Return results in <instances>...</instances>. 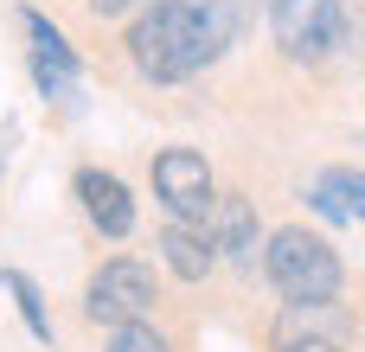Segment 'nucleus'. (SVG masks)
<instances>
[{"label": "nucleus", "mask_w": 365, "mask_h": 352, "mask_svg": "<svg viewBox=\"0 0 365 352\" xmlns=\"http://www.w3.org/2000/svg\"><path fill=\"white\" fill-rule=\"evenodd\" d=\"M321 186H327L334 199H346V218H365V173H353V167H334Z\"/></svg>", "instance_id": "13"}, {"label": "nucleus", "mask_w": 365, "mask_h": 352, "mask_svg": "<svg viewBox=\"0 0 365 352\" xmlns=\"http://www.w3.org/2000/svg\"><path fill=\"white\" fill-rule=\"evenodd\" d=\"M346 26V0H269V32L289 58H327L340 45Z\"/></svg>", "instance_id": "5"}, {"label": "nucleus", "mask_w": 365, "mask_h": 352, "mask_svg": "<svg viewBox=\"0 0 365 352\" xmlns=\"http://www.w3.org/2000/svg\"><path fill=\"white\" fill-rule=\"evenodd\" d=\"M0 289L19 301V321H26V333H32L38 346H51V314H45V295H38V282H32L26 269H0Z\"/></svg>", "instance_id": "10"}, {"label": "nucleus", "mask_w": 365, "mask_h": 352, "mask_svg": "<svg viewBox=\"0 0 365 352\" xmlns=\"http://www.w3.org/2000/svg\"><path fill=\"white\" fill-rule=\"evenodd\" d=\"M148 180H154V199L167 205L173 224H212V212H218V186H212L205 154H192V147H160L154 167H148Z\"/></svg>", "instance_id": "4"}, {"label": "nucleus", "mask_w": 365, "mask_h": 352, "mask_svg": "<svg viewBox=\"0 0 365 352\" xmlns=\"http://www.w3.org/2000/svg\"><path fill=\"white\" fill-rule=\"evenodd\" d=\"M19 26L32 32V51H38V58H51L58 71H71V77H77V51L64 45V32H58V26L38 13V6H19Z\"/></svg>", "instance_id": "11"}, {"label": "nucleus", "mask_w": 365, "mask_h": 352, "mask_svg": "<svg viewBox=\"0 0 365 352\" xmlns=\"http://www.w3.org/2000/svg\"><path fill=\"white\" fill-rule=\"evenodd\" d=\"M212 244H218V257H231V263H257V244H263L257 205L237 199V192H225L218 212H212Z\"/></svg>", "instance_id": "8"}, {"label": "nucleus", "mask_w": 365, "mask_h": 352, "mask_svg": "<svg viewBox=\"0 0 365 352\" xmlns=\"http://www.w3.org/2000/svg\"><path fill=\"white\" fill-rule=\"evenodd\" d=\"M231 38V6L225 0H154L135 26H128V58L148 83H180L192 71H205Z\"/></svg>", "instance_id": "1"}, {"label": "nucleus", "mask_w": 365, "mask_h": 352, "mask_svg": "<svg viewBox=\"0 0 365 352\" xmlns=\"http://www.w3.org/2000/svg\"><path fill=\"white\" fill-rule=\"evenodd\" d=\"M160 250H167V269H173L180 282H205V276H212V263H218V244H212V231H205V224H173V218H167Z\"/></svg>", "instance_id": "9"}, {"label": "nucleus", "mask_w": 365, "mask_h": 352, "mask_svg": "<svg viewBox=\"0 0 365 352\" xmlns=\"http://www.w3.org/2000/svg\"><path fill=\"white\" fill-rule=\"evenodd\" d=\"M353 346V314L340 301H282L269 321V352H346Z\"/></svg>", "instance_id": "6"}, {"label": "nucleus", "mask_w": 365, "mask_h": 352, "mask_svg": "<svg viewBox=\"0 0 365 352\" xmlns=\"http://www.w3.org/2000/svg\"><path fill=\"white\" fill-rule=\"evenodd\" d=\"M103 352H173V346H167V333H154L148 321H135V327H109V346Z\"/></svg>", "instance_id": "12"}, {"label": "nucleus", "mask_w": 365, "mask_h": 352, "mask_svg": "<svg viewBox=\"0 0 365 352\" xmlns=\"http://www.w3.org/2000/svg\"><path fill=\"white\" fill-rule=\"evenodd\" d=\"M154 301H160V276L148 263H135V257H109L83 282V314L96 327H135V321L154 314Z\"/></svg>", "instance_id": "3"}, {"label": "nucleus", "mask_w": 365, "mask_h": 352, "mask_svg": "<svg viewBox=\"0 0 365 352\" xmlns=\"http://www.w3.org/2000/svg\"><path fill=\"white\" fill-rule=\"evenodd\" d=\"M128 6H135V0H90V13H96V19H109V13H128Z\"/></svg>", "instance_id": "14"}, {"label": "nucleus", "mask_w": 365, "mask_h": 352, "mask_svg": "<svg viewBox=\"0 0 365 352\" xmlns=\"http://www.w3.org/2000/svg\"><path fill=\"white\" fill-rule=\"evenodd\" d=\"M71 186H77V199H83V218H90L103 237H128V231H135V199H128V186H122L115 173L83 167Z\"/></svg>", "instance_id": "7"}, {"label": "nucleus", "mask_w": 365, "mask_h": 352, "mask_svg": "<svg viewBox=\"0 0 365 352\" xmlns=\"http://www.w3.org/2000/svg\"><path fill=\"white\" fill-rule=\"evenodd\" d=\"M263 276L276 282L282 301H334V295L346 289V269H340L334 244L314 237V231H302V224H289V231L269 237V250H263Z\"/></svg>", "instance_id": "2"}]
</instances>
